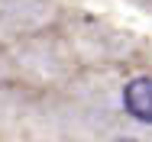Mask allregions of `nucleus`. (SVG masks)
<instances>
[{
  "label": "nucleus",
  "instance_id": "f257e3e1",
  "mask_svg": "<svg viewBox=\"0 0 152 142\" xmlns=\"http://www.w3.org/2000/svg\"><path fill=\"white\" fill-rule=\"evenodd\" d=\"M123 103H126V110L136 116V119L152 123V78L129 81L126 90H123Z\"/></svg>",
  "mask_w": 152,
  "mask_h": 142
},
{
  "label": "nucleus",
  "instance_id": "f03ea898",
  "mask_svg": "<svg viewBox=\"0 0 152 142\" xmlns=\"http://www.w3.org/2000/svg\"><path fill=\"white\" fill-rule=\"evenodd\" d=\"M120 142H136V139H120Z\"/></svg>",
  "mask_w": 152,
  "mask_h": 142
}]
</instances>
